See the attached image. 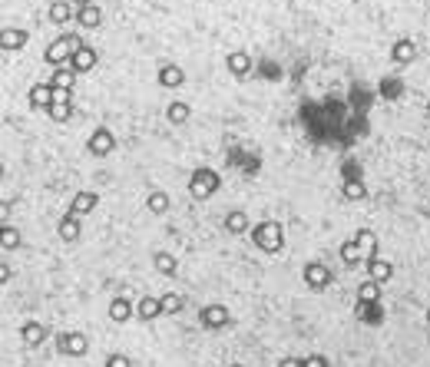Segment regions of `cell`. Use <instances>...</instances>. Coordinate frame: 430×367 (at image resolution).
<instances>
[{"label": "cell", "mask_w": 430, "mask_h": 367, "mask_svg": "<svg viewBox=\"0 0 430 367\" xmlns=\"http://www.w3.org/2000/svg\"><path fill=\"white\" fill-rule=\"evenodd\" d=\"M80 47H86L83 40L76 37V34H63V37H56L50 47H47V54H43V60L50 63V67H67L70 60H73V54L80 50Z\"/></svg>", "instance_id": "1"}, {"label": "cell", "mask_w": 430, "mask_h": 367, "mask_svg": "<svg viewBox=\"0 0 430 367\" xmlns=\"http://www.w3.org/2000/svg\"><path fill=\"white\" fill-rule=\"evenodd\" d=\"M252 241L268 252V255H275L285 248V232H281L278 222H259V225H252Z\"/></svg>", "instance_id": "2"}, {"label": "cell", "mask_w": 430, "mask_h": 367, "mask_svg": "<svg viewBox=\"0 0 430 367\" xmlns=\"http://www.w3.org/2000/svg\"><path fill=\"white\" fill-rule=\"evenodd\" d=\"M219 172L215 169H195L192 172V179H189V196L192 199H199V202H206V199H212L215 192H219Z\"/></svg>", "instance_id": "3"}, {"label": "cell", "mask_w": 430, "mask_h": 367, "mask_svg": "<svg viewBox=\"0 0 430 367\" xmlns=\"http://www.w3.org/2000/svg\"><path fill=\"white\" fill-rule=\"evenodd\" d=\"M56 351H60L63 357H83V354L90 351V338H86L83 331H63V334L56 338Z\"/></svg>", "instance_id": "4"}, {"label": "cell", "mask_w": 430, "mask_h": 367, "mask_svg": "<svg viewBox=\"0 0 430 367\" xmlns=\"http://www.w3.org/2000/svg\"><path fill=\"white\" fill-rule=\"evenodd\" d=\"M301 278H304V285H308L311 292L331 288V268H328L324 261H308V265L301 268Z\"/></svg>", "instance_id": "5"}, {"label": "cell", "mask_w": 430, "mask_h": 367, "mask_svg": "<svg viewBox=\"0 0 430 367\" xmlns=\"http://www.w3.org/2000/svg\"><path fill=\"white\" fill-rule=\"evenodd\" d=\"M86 149H90V156H96V159H106L112 149H116V136H112V129H106V126L93 129V136H90Z\"/></svg>", "instance_id": "6"}, {"label": "cell", "mask_w": 430, "mask_h": 367, "mask_svg": "<svg viewBox=\"0 0 430 367\" xmlns=\"http://www.w3.org/2000/svg\"><path fill=\"white\" fill-rule=\"evenodd\" d=\"M199 321H202V328L219 331V328H228L232 314H228V308H225V305H206V308L199 311Z\"/></svg>", "instance_id": "7"}, {"label": "cell", "mask_w": 430, "mask_h": 367, "mask_svg": "<svg viewBox=\"0 0 430 367\" xmlns=\"http://www.w3.org/2000/svg\"><path fill=\"white\" fill-rule=\"evenodd\" d=\"M96 205H99V196L96 192H90V189H83V192H76L73 202H70V209H67V215H76V219H83V215H90Z\"/></svg>", "instance_id": "8"}, {"label": "cell", "mask_w": 430, "mask_h": 367, "mask_svg": "<svg viewBox=\"0 0 430 367\" xmlns=\"http://www.w3.org/2000/svg\"><path fill=\"white\" fill-rule=\"evenodd\" d=\"M225 67H228V73L235 76V80H245V76L252 73V54L248 50H232V54L225 56Z\"/></svg>", "instance_id": "9"}, {"label": "cell", "mask_w": 430, "mask_h": 367, "mask_svg": "<svg viewBox=\"0 0 430 367\" xmlns=\"http://www.w3.org/2000/svg\"><path fill=\"white\" fill-rule=\"evenodd\" d=\"M364 268H368V278L377 281V285H387V281L394 278V265L387 261V258H368Z\"/></svg>", "instance_id": "10"}, {"label": "cell", "mask_w": 430, "mask_h": 367, "mask_svg": "<svg viewBox=\"0 0 430 367\" xmlns=\"http://www.w3.org/2000/svg\"><path fill=\"white\" fill-rule=\"evenodd\" d=\"M391 60L397 63V67H407V63H414L417 60V43L414 40H394V47H391Z\"/></svg>", "instance_id": "11"}, {"label": "cell", "mask_w": 430, "mask_h": 367, "mask_svg": "<svg viewBox=\"0 0 430 367\" xmlns=\"http://www.w3.org/2000/svg\"><path fill=\"white\" fill-rule=\"evenodd\" d=\"M70 20H76V7H73V3H70V0H53V3H50V23L67 27Z\"/></svg>", "instance_id": "12"}, {"label": "cell", "mask_w": 430, "mask_h": 367, "mask_svg": "<svg viewBox=\"0 0 430 367\" xmlns=\"http://www.w3.org/2000/svg\"><path fill=\"white\" fill-rule=\"evenodd\" d=\"M27 40H30L27 30H3V34H0V50H3V54H17V50L27 47Z\"/></svg>", "instance_id": "13"}, {"label": "cell", "mask_w": 430, "mask_h": 367, "mask_svg": "<svg viewBox=\"0 0 430 367\" xmlns=\"http://www.w3.org/2000/svg\"><path fill=\"white\" fill-rule=\"evenodd\" d=\"M20 341H23L27 348H40V344L47 341V328H43L40 321H27V324L20 328Z\"/></svg>", "instance_id": "14"}, {"label": "cell", "mask_w": 430, "mask_h": 367, "mask_svg": "<svg viewBox=\"0 0 430 367\" xmlns=\"http://www.w3.org/2000/svg\"><path fill=\"white\" fill-rule=\"evenodd\" d=\"M341 261H344L348 268H357V265H364V261H368V258H364V248L357 245V239L341 241Z\"/></svg>", "instance_id": "15"}, {"label": "cell", "mask_w": 430, "mask_h": 367, "mask_svg": "<svg viewBox=\"0 0 430 367\" xmlns=\"http://www.w3.org/2000/svg\"><path fill=\"white\" fill-rule=\"evenodd\" d=\"M225 232L228 235H245V232H252V225H248V215H245L242 209H232L228 215H225Z\"/></svg>", "instance_id": "16"}, {"label": "cell", "mask_w": 430, "mask_h": 367, "mask_svg": "<svg viewBox=\"0 0 430 367\" xmlns=\"http://www.w3.org/2000/svg\"><path fill=\"white\" fill-rule=\"evenodd\" d=\"M96 60H99V56H96L93 47H80V50L73 54V60H70V67H73L76 73H90V70L96 67Z\"/></svg>", "instance_id": "17"}, {"label": "cell", "mask_w": 430, "mask_h": 367, "mask_svg": "<svg viewBox=\"0 0 430 367\" xmlns=\"http://www.w3.org/2000/svg\"><path fill=\"white\" fill-rule=\"evenodd\" d=\"M27 96H30V106H37V110L43 106V110H50V103H53V86H50V83H34Z\"/></svg>", "instance_id": "18"}, {"label": "cell", "mask_w": 430, "mask_h": 367, "mask_svg": "<svg viewBox=\"0 0 430 367\" xmlns=\"http://www.w3.org/2000/svg\"><path fill=\"white\" fill-rule=\"evenodd\" d=\"M159 314H163V301H159V298H150V294H146V298L136 305V318H139V321H156Z\"/></svg>", "instance_id": "19"}, {"label": "cell", "mask_w": 430, "mask_h": 367, "mask_svg": "<svg viewBox=\"0 0 430 367\" xmlns=\"http://www.w3.org/2000/svg\"><path fill=\"white\" fill-rule=\"evenodd\" d=\"M76 23L83 27V30H96L99 23H103V10L90 3V7H83V10H76Z\"/></svg>", "instance_id": "20"}, {"label": "cell", "mask_w": 430, "mask_h": 367, "mask_svg": "<svg viewBox=\"0 0 430 367\" xmlns=\"http://www.w3.org/2000/svg\"><path fill=\"white\" fill-rule=\"evenodd\" d=\"M182 83H186V73H182V67H176V63H166V67L159 70V86L172 90V86H182Z\"/></svg>", "instance_id": "21"}, {"label": "cell", "mask_w": 430, "mask_h": 367, "mask_svg": "<svg viewBox=\"0 0 430 367\" xmlns=\"http://www.w3.org/2000/svg\"><path fill=\"white\" fill-rule=\"evenodd\" d=\"M73 80H76V70L67 63V67H56L53 76L47 80L50 86H60V90H73Z\"/></svg>", "instance_id": "22"}, {"label": "cell", "mask_w": 430, "mask_h": 367, "mask_svg": "<svg viewBox=\"0 0 430 367\" xmlns=\"http://www.w3.org/2000/svg\"><path fill=\"white\" fill-rule=\"evenodd\" d=\"M110 318L116 321V324H126L132 318V305L126 301V298H112L110 301Z\"/></svg>", "instance_id": "23"}, {"label": "cell", "mask_w": 430, "mask_h": 367, "mask_svg": "<svg viewBox=\"0 0 430 367\" xmlns=\"http://www.w3.org/2000/svg\"><path fill=\"white\" fill-rule=\"evenodd\" d=\"M146 209H150L152 215H166L169 212V196L163 189H152L150 196H146Z\"/></svg>", "instance_id": "24"}, {"label": "cell", "mask_w": 430, "mask_h": 367, "mask_svg": "<svg viewBox=\"0 0 430 367\" xmlns=\"http://www.w3.org/2000/svg\"><path fill=\"white\" fill-rule=\"evenodd\" d=\"M381 288H384V285H377V281H371V278H368V281H361V285H357V301L381 305Z\"/></svg>", "instance_id": "25"}, {"label": "cell", "mask_w": 430, "mask_h": 367, "mask_svg": "<svg viewBox=\"0 0 430 367\" xmlns=\"http://www.w3.org/2000/svg\"><path fill=\"white\" fill-rule=\"evenodd\" d=\"M152 261H156V272H159V275H166V278H176V272H179V261L169 255V252H156Z\"/></svg>", "instance_id": "26"}, {"label": "cell", "mask_w": 430, "mask_h": 367, "mask_svg": "<svg viewBox=\"0 0 430 367\" xmlns=\"http://www.w3.org/2000/svg\"><path fill=\"white\" fill-rule=\"evenodd\" d=\"M189 116H192L189 103H169V106H166V119L172 123V126H182V123H189Z\"/></svg>", "instance_id": "27"}, {"label": "cell", "mask_w": 430, "mask_h": 367, "mask_svg": "<svg viewBox=\"0 0 430 367\" xmlns=\"http://www.w3.org/2000/svg\"><path fill=\"white\" fill-rule=\"evenodd\" d=\"M56 232H60V239L63 241H76L80 239V219H76V215H63Z\"/></svg>", "instance_id": "28"}, {"label": "cell", "mask_w": 430, "mask_h": 367, "mask_svg": "<svg viewBox=\"0 0 430 367\" xmlns=\"http://www.w3.org/2000/svg\"><path fill=\"white\" fill-rule=\"evenodd\" d=\"M357 245L364 248V258H377V235L371 228H357Z\"/></svg>", "instance_id": "29"}, {"label": "cell", "mask_w": 430, "mask_h": 367, "mask_svg": "<svg viewBox=\"0 0 430 367\" xmlns=\"http://www.w3.org/2000/svg\"><path fill=\"white\" fill-rule=\"evenodd\" d=\"M355 314L361 318V321H368V324H377V321H381V305H371V301H357Z\"/></svg>", "instance_id": "30"}, {"label": "cell", "mask_w": 430, "mask_h": 367, "mask_svg": "<svg viewBox=\"0 0 430 367\" xmlns=\"http://www.w3.org/2000/svg\"><path fill=\"white\" fill-rule=\"evenodd\" d=\"M159 301H163V314H179V311H182V305H186V298H182V294H176V292H166Z\"/></svg>", "instance_id": "31"}, {"label": "cell", "mask_w": 430, "mask_h": 367, "mask_svg": "<svg viewBox=\"0 0 430 367\" xmlns=\"http://www.w3.org/2000/svg\"><path fill=\"white\" fill-rule=\"evenodd\" d=\"M47 116H50L53 123H67V119L73 116V103H53V106L47 110Z\"/></svg>", "instance_id": "32"}, {"label": "cell", "mask_w": 430, "mask_h": 367, "mask_svg": "<svg viewBox=\"0 0 430 367\" xmlns=\"http://www.w3.org/2000/svg\"><path fill=\"white\" fill-rule=\"evenodd\" d=\"M364 196H368L364 182H357V179H348V182H344V199H351V202H361Z\"/></svg>", "instance_id": "33"}, {"label": "cell", "mask_w": 430, "mask_h": 367, "mask_svg": "<svg viewBox=\"0 0 430 367\" xmlns=\"http://www.w3.org/2000/svg\"><path fill=\"white\" fill-rule=\"evenodd\" d=\"M0 245H3L7 252L20 248V232H17V228H10V225H3V232H0Z\"/></svg>", "instance_id": "34"}, {"label": "cell", "mask_w": 430, "mask_h": 367, "mask_svg": "<svg viewBox=\"0 0 430 367\" xmlns=\"http://www.w3.org/2000/svg\"><path fill=\"white\" fill-rule=\"evenodd\" d=\"M106 367H132V361L126 354H110V357H106Z\"/></svg>", "instance_id": "35"}, {"label": "cell", "mask_w": 430, "mask_h": 367, "mask_svg": "<svg viewBox=\"0 0 430 367\" xmlns=\"http://www.w3.org/2000/svg\"><path fill=\"white\" fill-rule=\"evenodd\" d=\"M304 367H331V364H328L324 354H308V357H304Z\"/></svg>", "instance_id": "36"}, {"label": "cell", "mask_w": 430, "mask_h": 367, "mask_svg": "<svg viewBox=\"0 0 430 367\" xmlns=\"http://www.w3.org/2000/svg\"><path fill=\"white\" fill-rule=\"evenodd\" d=\"M53 103H73V99H70V90H60V86H53ZM53 103H50V106H53Z\"/></svg>", "instance_id": "37"}, {"label": "cell", "mask_w": 430, "mask_h": 367, "mask_svg": "<svg viewBox=\"0 0 430 367\" xmlns=\"http://www.w3.org/2000/svg\"><path fill=\"white\" fill-rule=\"evenodd\" d=\"M278 367H304V357H281Z\"/></svg>", "instance_id": "38"}, {"label": "cell", "mask_w": 430, "mask_h": 367, "mask_svg": "<svg viewBox=\"0 0 430 367\" xmlns=\"http://www.w3.org/2000/svg\"><path fill=\"white\" fill-rule=\"evenodd\" d=\"M0 281H3V285L10 281V265H0Z\"/></svg>", "instance_id": "39"}, {"label": "cell", "mask_w": 430, "mask_h": 367, "mask_svg": "<svg viewBox=\"0 0 430 367\" xmlns=\"http://www.w3.org/2000/svg\"><path fill=\"white\" fill-rule=\"evenodd\" d=\"M70 3H73L76 10H83V7H90V3H93V0H70Z\"/></svg>", "instance_id": "40"}, {"label": "cell", "mask_w": 430, "mask_h": 367, "mask_svg": "<svg viewBox=\"0 0 430 367\" xmlns=\"http://www.w3.org/2000/svg\"><path fill=\"white\" fill-rule=\"evenodd\" d=\"M228 367H245V364H228Z\"/></svg>", "instance_id": "41"}, {"label": "cell", "mask_w": 430, "mask_h": 367, "mask_svg": "<svg viewBox=\"0 0 430 367\" xmlns=\"http://www.w3.org/2000/svg\"><path fill=\"white\" fill-rule=\"evenodd\" d=\"M427 116H430V99H427Z\"/></svg>", "instance_id": "42"}, {"label": "cell", "mask_w": 430, "mask_h": 367, "mask_svg": "<svg viewBox=\"0 0 430 367\" xmlns=\"http://www.w3.org/2000/svg\"><path fill=\"white\" fill-rule=\"evenodd\" d=\"M427 324H430V308H427Z\"/></svg>", "instance_id": "43"}, {"label": "cell", "mask_w": 430, "mask_h": 367, "mask_svg": "<svg viewBox=\"0 0 430 367\" xmlns=\"http://www.w3.org/2000/svg\"><path fill=\"white\" fill-rule=\"evenodd\" d=\"M427 212H430V202H427Z\"/></svg>", "instance_id": "44"}]
</instances>
